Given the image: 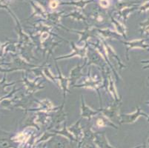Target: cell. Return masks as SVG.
I'll return each instance as SVG.
<instances>
[{"label": "cell", "instance_id": "6da1fadb", "mask_svg": "<svg viewBox=\"0 0 149 148\" xmlns=\"http://www.w3.org/2000/svg\"><path fill=\"white\" fill-rule=\"evenodd\" d=\"M58 5V2L57 1H52L51 2V7L52 8H56Z\"/></svg>", "mask_w": 149, "mask_h": 148}, {"label": "cell", "instance_id": "7a4b0ae2", "mask_svg": "<svg viewBox=\"0 0 149 148\" xmlns=\"http://www.w3.org/2000/svg\"><path fill=\"white\" fill-rule=\"evenodd\" d=\"M97 124H98L99 126L103 125V122L102 120H98V122H97Z\"/></svg>", "mask_w": 149, "mask_h": 148}]
</instances>
